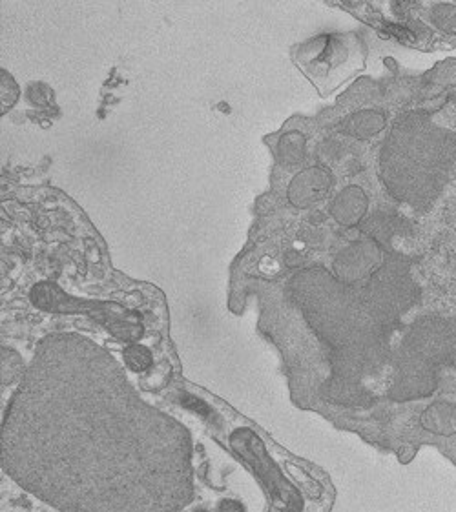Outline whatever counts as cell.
Here are the masks:
<instances>
[{"instance_id":"cell-2","label":"cell","mask_w":456,"mask_h":512,"mask_svg":"<svg viewBox=\"0 0 456 512\" xmlns=\"http://www.w3.org/2000/svg\"><path fill=\"white\" fill-rule=\"evenodd\" d=\"M123 358H125L126 365L134 370V372H143L152 363L150 352L143 345H130V347H126L125 352H123Z\"/></svg>"},{"instance_id":"cell-1","label":"cell","mask_w":456,"mask_h":512,"mask_svg":"<svg viewBox=\"0 0 456 512\" xmlns=\"http://www.w3.org/2000/svg\"><path fill=\"white\" fill-rule=\"evenodd\" d=\"M2 467L63 511H177L192 494L185 431L79 339L44 343L4 425Z\"/></svg>"}]
</instances>
